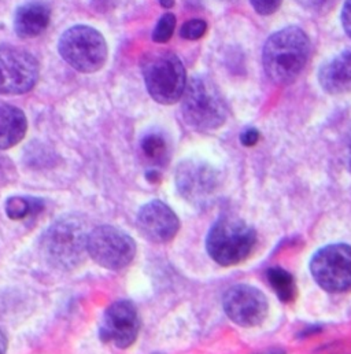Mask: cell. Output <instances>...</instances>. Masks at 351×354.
I'll return each mask as SVG.
<instances>
[{"instance_id":"obj_27","label":"cell","mask_w":351,"mask_h":354,"mask_svg":"<svg viewBox=\"0 0 351 354\" xmlns=\"http://www.w3.org/2000/svg\"><path fill=\"white\" fill-rule=\"evenodd\" d=\"M6 351H7V338L0 330V354H6Z\"/></svg>"},{"instance_id":"obj_23","label":"cell","mask_w":351,"mask_h":354,"mask_svg":"<svg viewBox=\"0 0 351 354\" xmlns=\"http://www.w3.org/2000/svg\"><path fill=\"white\" fill-rule=\"evenodd\" d=\"M250 1L254 10L261 15H270L276 12L283 3V0H250Z\"/></svg>"},{"instance_id":"obj_2","label":"cell","mask_w":351,"mask_h":354,"mask_svg":"<svg viewBox=\"0 0 351 354\" xmlns=\"http://www.w3.org/2000/svg\"><path fill=\"white\" fill-rule=\"evenodd\" d=\"M88 232L76 217L55 221L41 236V254L50 266L58 269H75L88 256Z\"/></svg>"},{"instance_id":"obj_20","label":"cell","mask_w":351,"mask_h":354,"mask_svg":"<svg viewBox=\"0 0 351 354\" xmlns=\"http://www.w3.org/2000/svg\"><path fill=\"white\" fill-rule=\"evenodd\" d=\"M175 29V14L167 12V14H164V15L160 18V21H158V24H157V26H155V29H154V32H153V40H154L155 43H167V41L173 36Z\"/></svg>"},{"instance_id":"obj_26","label":"cell","mask_w":351,"mask_h":354,"mask_svg":"<svg viewBox=\"0 0 351 354\" xmlns=\"http://www.w3.org/2000/svg\"><path fill=\"white\" fill-rule=\"evenodd\" d=\"M342 24L345 32L351 37V0H346L342 11Z\"/></svg>"},{"instance_id":"obj_18","label":"cell","mask_w":351,"mask_h":354,"mask_svg":"<svg viewBox=\"0 0 351 354\" xmlns=\"http://www.w3.org/2000/svg\"><path fill=\"white\" fill-rule=\"evenodd\" d=\"M43 207L44 203L41 199L30 196H11L6 202V213L11 220H23L37 214Z\"/></svg>"},{"instance_id":"obj_28","label":"cell","mask_w":351,"mask_h":354,"mask_svg":"<svg viewBox=\"0 0 351 354\" xmlns=\"http://www.w3.org/2000/svg\"><path fill=\"white\" fill-rule=\"evenodd\" d=\"M160 3L164 8H171L175 6V0H160Z\"/></svg>"},{"instance_id":"obj_19","label":"cell","mask_w":351,"mask_h":354,"mask_svg":"<svg viewBox=\"0 0 351 354\" xmlns=\"http://www.w3.org/2000/svg\"><path fill=\"white\" fill-rule=\"evenodd\" d=\"M142 151L144 154V157L155 164V165H162L167 162L168 160V143L165 140V138L161 133H147L143 139H142Z\"/></svg>"},{"instance_id":"obj_16","label":"cell","mask_w":351,"mask_h":354,"mask_svg":"<svg viewBox=\"0 0 351 354\" xmlns=\"http://www.w3.org/2000/svg\"><path fill=\"white\" fill-rule=\"evenodd\" d=\"M28 120L25 113L11 104H0V150L18 145L26 135Z\"/></svg>"},{"instance_id":"obj_10","label":"cell","mask_w":351,"mask_h":354,"mask_svg":"<svg viewBox=\"0 0 351 354\" xmlns=\"http://www.w3.org/2000/svg\"><path fill=\"white\" fill-rule=\"evenodd\" d=\"M176 185L189 203H209L220 188V177L214 168L202 161H184L176 171Z\"/></svg>"},{"instance_id":"obj_5","label":"cell","mask_w":351,"mask_h":354,"mask_svg":"<svg viewBox=\"0 0 351 354\" xmlns=\"http://www.w3.org/2000/svg\"><path fill=\"white\" fill-rule=\"evenodd\" d=\"M143 77L151 97L161 104H175L187 86L185 69L171 51H154L143 61Z\"/></svg>"},{"instance_id":"obj_21","label":"cell","mask_w":351,"mask_h":354,"mask_svg":"<svg viewBox=\"0 0 351 354\" xmlns=\"http://www.w3.org/2000/svg\"><path fill=\"white\" fill-rule=\"evenodd\" d=\"M207 32V24L203 19L195 18L187 21L180 30V36L185 40H199Z\"/></svg>"},{"instance_id":"obj_4","label":"cell","mask_w":351,"mask_h":354,"mask_svg":"<svg viewBox=\"0 0 351 354\" xmlns=\"http://www.w3.org/2000/svg\"><path fill=\"white\" fill-rule=\"evenodd\" d=\"M257 242L256 231L236 217H221L210 228L206 239L209 256L220 266H236L250 256Z\"/></svg>"},{"instance_id":"obj_22","label":"cell","mask_w":351,"mask_h":354,"mask_svg":"<svg viewBox=\"0 0 351 354\" xmlns=\"http://www.w3.org/2000/svg\"><path fill=\"white\" fill-rule=\"evenodd\" d=\"M305 10L313 11V12H327L330 11L338 0H296Z\"/></svg>"},{"instance_id":"obj_17","label":"cell","mask_w":351,"mask_h":354,"mask_svg":"<svg viewBox=\"0 0 351 354\" xmlns=\"http://www.w3.org/2000/svg\"><path fill=\"white\" fill-rule=\"evenodd\" d=\"M267 281L272 286L273 291L283 302H291L296 294L295 280L291 273L283 268H270L267 270Z\"/></svg>"},{"instance_id":"obj_7","label":"cell","mask_w":351,"mask_h":354,"mask_svg":"<svg viewBox=\"0 0 351 354\" xmlns=\"http://www.w3.org/2000/svg\"><path fill=\"white\" fill-rule=\"evenodd\" d=\"M87 252L96 264L110 270H120L135 259L136 245L122 230L102 225L88 234Z\"/></svg>"},{"instance_id":"obj_24","label":"cell","mask_w":351,"mask_h":354,"mask_svg":"<svg viewBox=\"0 0 351 354\" xmlns=\"http://www.w3.org/2000/svg\"><path fill=\"white\" fill-rule=\"evenodd\" d=\"M260 140V132L256 128H247L240 135V142L246 147H253Z\"/></svg>"},{"instance_id":"obj_29","label":"cell","mask_w":351,"mask_h":354,"mask_svg":"<svg viewBox=\"0 0 351 354\" xmlns=\"http://www.w3.org/2000/svg\"><path fill=\"white\" fill-rule=\"evenodd\" d=\"M348 164H349V171L351 172V140L349 145V158H348Z\"/></svg>"},{"instance_id":"obj_11","label":"cell","mask_w":351,"mask_h":354,"mask_svg":"<svg viewBox=\"0 0 351 354\" xmlns=\"http://www.w3.org/2000/svg\"><path fill=\"white\" fill-rule=\"evenodd\" d=\"M222 308L235 324L249 328L263 323L269 305L261 290L249 284H236L225 292Z\"/></svg>"},{"instance_id":"obj_25","label":"cell","mask_w":351,"mask_h":354,"mask_svg":"<svg viewBox=\"0 0 351 354\" xmlns=\"http://www.w3.org/2000/svg\"><path fill=\"white\" fill-rule=\"evenodd\" d=\"M120 0H92V6L95 7L96 11H100V12H107L113 8L117 7Z\"/></svg>"},{"instance_id":"obj_12","label":"cell","mask_w":351,"mask_h":354,"mask_svg":"<svg viewBox=\"0 0 351 354\" xmlns=\"http://www.w3.org/2000/svg\"><path fill=\"white\" fill-rule=\"evenodd\" d=\"M140 330V319L136 306L126 299L115 301L103 315L100 338L115 348L126 349L136 341Z\"/></svg>"},{"instance_id":"obj_3","label":"cell","mask_w":351,"mask_h":354,"mask_svg":"<svg viewBox=\"0 0 351 354\" xmlns=\"http://www.w3.org/2000/svg\"><path fill=\"white\" fill-rule=\"evenodd\" d=\"M184 121L198 131H213L227 121L228 107L220 89L206 77L196 76L188 82L181 96Z\"/></svg>"},{"instance_id":"obj_9","label":"cell","mask_w":351,"mask_h":354,"mask_svg":"<svg viewBox=\"0 0 351 354\" xmlns=\"http://www.w3.org/2000/svg\"><path fill=\"white\" fill-rule=\"evenodd\" d=\"M39 62L26 50L14 46H0V93L22 95L39 80Z\"/></svg>"},{"instance_id":"obj_14","label":"cell","mask_w":351,"mask_h":354,"mask_svg":"<svg viewBox=\"0 0 351 354\" xmlns=\"http://www.w3.org/2000/svg\"><path fill=\"white\" fill-rule=\"evenodd\" d=\"M51 10L43 1H29L22 4L14 17V30L21 39L40 36L48 26Z\"/></svg>"},{"instance_id":"obj_15","label":"cell","mask_w":351,"mask_h":354,"mask_svg":"<svg viewBox=\"0 0 351 354\" xmlns=\"http://www.w3.org/2000/svg\"><path fill=\"white\" fill-rule=\"evenodd\" d=\"M319 82L330 95L351 92V48L321 66Z\"/></svg>"},{"instance_id":"obj_6","label":"cell","mask_w":351,"mask_h":354,"mask_svg":"<svg viewBox=\"0 0 351 354\" xmlns=\"http://www.w3.org/2000/svg\"><path fill=\"white\" fill-rule=\"evenodd\" d=\"M59 54L73 69L95 73L107 61V44L99 30L87 25L68 29L59 39Z\"/></svg>"},{"instance_id":"obj_8","label":"cell","mask_w":351,"mask_h":354,"mask_svg":"<svg viewBox=\"0 0 351 354\" xmlns=\"http://www.w3.org/2000/svg\"><path fill=\"white\" fill-rule=\"evenodd\" d=\"M316 283L328 292H345L351 288V246L328 245L320 249L310 261Z\"/></svg>"},{"instance_id":"obj_13","label":"cell","mask_w":351,"mask_h":354,"mask_svg":"<svg viewBox=\"0 0 351 354\" xmlns=\"http://www.w3.org/2000/svg\"><path fill=\"white\" fill-rule=\"evenodd\" d=\"M136 223L140 234L154 243H167L172 241L180 228L178 217L162 201H151L146 203L139 210Z\"/></svg>"},{"instance_id":"obj_1","label":"cell","mask_w":351,"mask_h":354,"mask_svg":"<svg viewBox=\"0 0 351 354\" xmlns=\"http://www.w3.org/2000/svg\"><path fill=\"white\" fill-rule=\"evenodd\" d=\"M310 40L296 28H284L272 35L263 47V69L276 84L295 82L310 58Z\"/></svg>"}]
</instances>
